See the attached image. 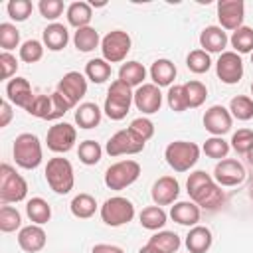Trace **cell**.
I'll list each match as a JSON object with an SVG mask.
<instances>
[{
  "mask_svg": "<svg viewBox=\"0 0 253 253\" xmlns=\"http://www.w3.org/2000/svg\"><path fill=\"white\" fill-rule=\"evenodd\" d=\"M26 213H28L30 221H34L36 225H43L51 217V208L43 198H32L26 204Z\"/></svg>",
  "mask_w": 253,
  "mask_h": 253,
  "instance_id": "cell-29",
  "label": "cell"
},
{
  "mask_svg": "<svg viewBox=\"0 0 253 253\" xmlns=\"http://www.w3.org/2000/svg\"><path fill=\"white\" fill-rule=\"evenodd\" d=\"M43 57V45L38 40H28L20 47V59L26 63H36Z\"/></svg>",
  "mask_w": 253,
  "mask_h": 253,
  "instance_id": "cell-46",
  "label": "cell"
},
{
  "mask_svg": "<svg viewBox=\"0 0 253 253\" xmlns=\"http://www.w3.org/2000/svg\"><path fill=\"white\" fill-rule=\"evenodd\" d=\"M119 79L123 83H126L128 87H140L144 85V79H146V69L142 63L138 61H126L121 65L119 69Z\"/></svg>",
  "mask_w": 253,
  "mask_h": 253,
  "instance_id": "cell-26",
  "label": "cell"
},
{
  "mask_svg": "<svg viewBox=\"0 0 253 253\" xmlns=\"http://www.w3.org/2000/svg\"><path fill=\"white\" fill-rule=\"evenodd\" d=\"M166 101H168V107H170L174 113H184V111L188 109V101H186L184 85H172V87L168 89Z\"/></svg>",
  "mask_w": 253,
  "mask_h": 253,
  "instance_id": "cell-47",
  "label": "cell"
},
{
  "mask_svg": "<svg viewBox=\"0 0 253 253\" xmlns=\"http://www.w3.org/2000/svg\"><path fill=\"white\" fill-rule=\"evenodd\" d=\"M231 148L237 154H247L253 148V130L251 128H239L231 136Z\"/></svg>",
  "mask_w": 253,
  "mask_h": 253,
  "instance_id": "cell-45",
  "label": "cell"
},
{
  "mask_svg": "<svg viewBox=\"0 0 253 253\" xmlns=\"http://www.w3.org/2000/svg\"><path fill=\"white\" fill-rule=\"evenodd\" d=\"M128 130H130L138 140L146 142V140H150V138L154 136V123H152L150 119H146V117H138V119H134V121L130 123Z\"/></svg>",
  "mask_w": 253,
  "mask_h": 253,
  "instance_id": "cell-44",
  "label": "cell"
},
{
  "mask_svg": "<svg viewBox=\"0 0 253 253\" xmlns=\"http://www.w3.org/2000/svg\"><path fill=\"white\" fill-rule=\"evenodd\" d=\"M138 253H162L158 247H154V245H150V243H146L144 247H140L138 249Z\"/></svg>",
  "mask_w": 253,
  "mask_h": 253,
  "instance_id": "cell-54",
  "label": "cell"
},
{
  "mask_svg": "<svg viewBox=\"0 0 253 253\" xmlns=\"http://www.w3.org/2000/svg\"><path fill=\"white\" fill-rule=\"evenodd\" d=\"M213 243L211 231L206 225H194L186 235V247L188 253H208Z\"/></svg>",
  "mask_w": 253,
  "mask_h": 253,
  "instance_id": "cell-22",
  "label": "cell"
},
{
  "mask_svg": "<svg viewBox=\"0 0 253 253\" xmlns=\"http://www.w3.org/2000/svg\"><path fill=\"white\" fill-rule=\"evenodd\" d=\"M192 202L204 210H219L225 204V192L206 170H196L186 182Z\"/></svg>",
  "mask_w": 253,
  "mask_h": 253,
  "instance_id": "cell-1",
  "label": "cell"
},
{
  "mask_svg": "<svg viewBox=\"0 0 253 253\" xmlns=\"http://www.w3.org/2000/svg\"><path fill=\"white\" fill-rule=\"evenodd\" d=\"M166 211L160 208V206H148L140 211L138 219H140V225L148 231H158L160 227H164L166 223Z\"/></svg>",
  "mask_w": 253,
  "mask_h": 253,
  "instance_id": "cell-30",
  "label": "cell"
},
{
  "mask_svg": "<svg viewBox=\"0 0 253 253\" xmlns=\"http://www.w3.org/2000/svg\"><path fill=\"white\" fill-rule=\"evenodd\" d=\"M150 196H152L154 206H160V208L162 206H170L180 196V184H178V180L174 176H160L152 184Z\"/></svg>",
  "mask_w": 253,
  "mask_h": 253,
  "instance_id": "cell-18",
  "label": "cell"
},
{
  "mask_svg": "<svg viewBox=\"0 0 253 253\" xmlns=\"http://www.w3.org/2000/svg\"><path fill=\"white\" fill-rule=\"evenodd\" d=\"M6 97L10 103H14L16 107H22V109H28V105L34 101V93H32V85L28 79L24 77H14L8 81L6 85Z\"/></svg>",
  "mask_w": 253,
  "mask_h": 253,
  "instance_id": "cell-20",
  "label": "cell"
},
{
  "mask_svg": "<svg viewBox=\"0 0 253 253\" xmlns=\"http://www.w3.org/2000/svg\"><path fill=\"white\" fill-rule=\"evenodd\" d=\"M235 53H253V28L241 26L229 38Z\"/></svg>",
  "mask_w": 253,
  "mask_h": 253,
  "instance_id": "cell-35",
  "label": "cell"
},
{
  "mask_svg": "<svg viewBox=\"0 0 253 253\" xmlns=\"http://www.w3.org/2000/svg\"><path fill=\"white\" fill-rule=\"evenodd\" d=\"M170 217L180 225L194 227L200 221V206L194 202H176L170 210Z\"/></svg>",
  "mask_w": 253,
  "mask_h": 253,
  "instance_id": "cell-23",
  "label": "cell"
},
{
  "mask_svg": "<svg viewBox=\"0 0 253 253\" xmlns=\"http://www.w3.org/2000/svg\"><path fill=\"white\" fill-rule=\"evenodd\" d=\"M73 43H75V47H77L79 51L87 53V51H93L95 47H99L101 38H99V32H97L95 28L87 26V28H79V30L75 32Z\"/></svg>",
  "mask_w": 253,
  "mask_h": 253,
  "instance_id": "cell-32",
  "label": "cell"
},
{
  "mask_svg": "<svg viewBox=\"0 0 253 253\" xmlns=\"http://www.w3.org/2000/svg\"><path fill=\"white\" fill-rule=\"evenodd\" d=\"M231 125H233V117L229 109H225L223 105H213L204 115V128L213 136H223L225 132L231 130Z\"/></svg>",
  "mask_w": 253,
  "mask_h": 253,
  "instance_id": "cell-17",
  "label": "cell"
},
{
  "mask_svg": "<svg viewBox=\"0 0 253 253\" xmlns=\"http://www.w3.org/2000/svg\"><path fill=\"white\" fill-rule=\"evenodd\" d=\"M144 144L142 140H138L128 128L125 130H117L109 140H107V154L109 156H123V154H138L144 150Z\"/></svg>",
  "mask_w": 253,
  "mask_h": 253,
  "instance_id": "cell-12",
  "label": "cell"
},
{
  "mask_svg": "<svg viewBox=\"0 0 253 253\" xmlns=\"http://www.w3.org/2000/svg\"><path fill=\"white\" fill-rule=\"evenodd\" d=\"M6 10H8V16H10L12 20H16V22H24V20L30 18L34 6H32L30 0H10L8 6H6Z\"/></svg>",
  "mask_w": 253,
  "mask_h": 253,
  "instance_id": "cell-48",
  "label": "cell"
},
{
  "mask_svg": "<svg viewBox=\"0 0 253 253\" xmlns=\"http://www.w3.org/2000/svg\"><path fill=\"white\" fill-rule=\"evenodd\" d=\"M215 73L221 83L235 85L243 77V61L241 55L235 51H223L219 53V59L215 61Z\"/></svg>",
  "mask_w": 253,
  "mask_h": 253,
  "instance_id": "cell-11",
  "label": "cell"
},
{
  "mask_svg": "<svg viewBox=\"0 0 253 253\" xmlns=\"http://www.w3.org/2000/svg\"><path fill=\"white\" fill-rule=\"evenodd\" d=\"M132 217H134V206L130 200H126L123 196H113V198L105 200V204L101 206V219H103V223H107L111 227L125 225L128 221H132Z\"/></svg>",
  "mask_w": 253,
  "mask_h": 253,
  "instance_id": "cell-8",
  "label": "cell"
},
{
  "mask_svg": "<svg viewBox=\"0 0 253 253\" xmlns=\"http://www.w3.org/2000/svg\"><path fill=\"white\" fill-rule=\"evenodd\" d=\"M20 43V30L14 26V24H0V47L4 51H10L14 47H18Z\"/></svg>",
  "mask_w": 253,
  "mask_h": 253,
  "instance_id": "cell-42",
  "label": "cell"
},
{
  "mask_svg": "<svg viewBox=\"0 0 253 253\" xmlns=\"http://www.w3.org/2000/svg\"><path fill=\"white\" fill-rule=\"evenodd\" d=\"M134 107L142 115H154V113H158L160 107H162L160 87L154 85V83H144V85L136 87V91H134Z\"/></svg>",
  "mask_w": 253,
  "mask_h": 253,
  "instance_id": "cell-16",
  "label": "cell"
},
{
  "mask_svg": "<svg viewBox=\"0 0 253 253\" xmlns=\"http://www.w3.org/2000/svg\"><path fill=\"white\" fill-rule=\"evenodd\" d=\"M251 95H253V83H251Z\"/></svg>",
  "mask_w": 253,
  "mask_h": 253,
  "instance_id": "cell-57",
  "label": "cell"
},
{
  "mask_svg": "<svg viewBox=\"0 0 253 253\" xmlns=\"http://www.w3.org/2000/svg\"><path fill=\"white\" fill-rule=\"evenodd\" d=\"M69 42V32L63 24H57V22H51L49 26H45L43 30V43L47 49L51 51H61Z\"/></svg>",
  "mask_w": 253,
  "mask_h": 253,
  "instance_id": "cell-24",
  "label": "cell"
},
{
  "mask_svg": "<svg viewBox=\"0 0 253 253\" xmlns=\"http://www.w3.org/2000/svg\"><path fill=\"white\" fill-rule=\"evenodd\" d=\"M229 38L219 26H208L200 34V45L208 53H223Z\"/></svg>",
  "mask_w": 253,
  "mask_h": 253,
  "instance_id": "cell-21",
  "label": "cell"
},
{
  "mask_svg": "<svg viewBox=\"0 0 253 253\" xmlns=\"http://www.w3.org/2000/svg\"><path fill=\"white\" fill-rule=\"evenodd\" d=\"M229 113L237 121H251L253 119V99L247 95H237L229 101Z\"/></svg>",
  "mask_w": 253,
  "mask_h": 253,
  "instance_id": "cell-34",
  "label": "cell"
},
{
  "mask_svg": "<svg viewBox=\"0 0 253 253\" xmlns=\"http://www.w3.org/2000/svg\"><path fill=\"white\" fill-rule=\"evenodd\" d=\"M91 253H125L119 245H111V243H97L93 245Z\"/></svg>",
  "mask_w": 253,
  "mask_h": 253,
  "instance_id": "cell-53",
  "label": "cell"
},
{
  "mask_svg": "<svg viewBox=\"0 0 253 253\" xmlns=\"http://www.w3.org/2000/svg\"><path fill=\"white\" fill-rule=\"evenodd\" d=\"M69 210H71V213H73L75 217H79V219H89V217L97 211V202H95V198H93L91 194H77V196L71 200Z\"/></svg>",
  "mask_w": 253,
  "mask_h": 253,
  "instance_id": "cell-31",
  "label": "cell"
},
{
  "mask_svg": "<svg viewBox=\"0 0 253 253\" xmlns=\"http://www.w3.org/2000/svg\"><path fill=\"white\" fill-rule=\"evenodd\" d=\"M150 79L158 87H172L176 79V65L170 59H156L150 67Z\"/></svg>",
  "mask_w": 253,
  "mask_h": 253,
  "instance_id": "cell-25",
  "label": "cell"
},
{
  "mask_svg": "<svg viewBox=\"0 0 253 253\" xmlns=\"http://www.w3.org/2000/svg\"><path fill=\"white\" fill-rule=\"evenodd\" d=\"M128 51H130V36L123 30H113L101 40V53L103 59L109 63L125 61Z\"/></svg>",
  "mask_w": 253,
  "mask_h": 253,
  "instance_id": "cell-9",
  "label": "cell"
},
{
  "mask_svg": "<svg viewBox=\"0 0 253 253\" xmlns=\"http://www.w3.org/2000/svg\"><path fill=\"white\" fill-rule=\"evenodd\" d=\"M20 225H22V215H20V211H18L16 208L4 204V206L0 208V229H2L4 233H12V231L20 229Z\"/></svg>",
  "mask_w": 253,
  "mask_h": 253,
  "instance_id": "cell-39",
  "label": "cell"
},
{
  "mask_svg": "<svg viewBox=\"0 0 253 253\" xmlns=\"http://www.w3.org/2000/svg\"><path fill=\"white\" fill-rule=\"evenodd\" d=\"M101 154H103V148L97 140H83L77 148V156L79 160L85 164V166H95L99 160H101Z\"/></svg>",
  "mask_w": 253,
  "mask_h": 253,
  "instance_id": "cell-37",
  "label": "cell"
},
{
  "mask_svg": "<svg viewBox=\"0 0 253 253\" xmlns=\"http://www.w3.org/2000/svg\"><path fill=\"white\" fill-rule=\"evenodd\" d=\"M45 182L55 194H69L75 184L71 162L63 156L49 158L45 166Z\"/></svg>",
  "mask_w": 253,
  "mask_h": 253,
  "instance_id": "cell-4",
  "label": "cell"
},
{
  "mask_svg": "<svg viewBox=\"0 0 253 253\" xmlns=\"http://www.w3.org/2000/svg\"><path fill=\"white\" fill-rule=\"evenodd\" d=\"M38 8H40V14L45 18V20H57L61 14H63V2L61 0H40V4H38Z\"/></svg>",
  "mask_w": 253,
  "mask_h": 253,
  "instance_id": "cell-50",
  "label": "cell"
},
{
  "mask_svg": "<svg viewBox=\"0 0 253 253\" xmlns=\"http://www.w3.org/2000/svg\"><path fill=\"white\" fill-rule=\"evenodd\" d=\"M251 63H253V53H251Z\"/></svg>",
  "mask_w": 253,
  "mask_h": 253,
  "instance_id": "cell-58",
  "label": "cell"
},
{
  "mask_svg": "<svg viewBox=\"0 0 253 253\" xmlns=\"http://www.w3.org/2000/svg\"><path fill=\"white\" fill-rule=\"evenodd\" d=\"M245 156H247V162H249V166H253V148H251V150H249Z\"/></svg>",
  "mask_w": 253,
  "mask_h": 253,
  "instance_id": "cell-55",
  "label": "cell"
},
{
  "mask_svg": "<svg viewBox=\"0 0 253 253\" xmlns=\"http://www.w3.org/2000/svg\"><path fill=\"white\" fill-rule=\"evenodd\" d=\"M245 18V4L241 0H221L217 2V20L221 30H239Z\"/></svg>",
  "mask_w": 253,
  "mask_h": 253,
  "instance_id": "cell-13",
  "label": "cell"
},
{
  "mask_svg": "<svg viewBox=\"0 0 253 253\" xmlns=\"http://www.w3.org/2000/svg\"><path fill=\"white\" fill-rule=\"evenodd\" d=\"M0 126L4 128V126H8V123L12 121V105H10V101H2L0 103Z\"/></svg>",
  "mask_w": 253,
  "mask_h": 253,
  "instance_id": "cell-52",
  "label": "cell"
},
{
  "mask_svg": "<svg viewBox=\"0 0 253 253\" xmlns=\"http://www.w3.org/2000/svg\"><path fill=\"white\" fill-rule=\"evenodd\" d=\"M148 243L158 247L162 253H176L180 249V237L174 231H158L148 239Z\"/></svg>",
  "mask_w": 253,
  "mask_h": 253,
  "instance_id": "cell-36",
  "label": "cell"
},
{
  "mask_svg": "<svg viewBox=\"0 0 253 253\" xmlns=\"http://www.w3.org/2000/svg\"><path fill=\"white\" fill-rule=\"evenodd\" d=\"M26 111L32 117H38V119L47 121L49 119V113H51V97L49 95H36L34 101L28 105Z\"/></svg>",
  "mask_w": 253,
  "mask_h": 253,
  "instance_id": "cell-43",
  "label": "cell"
},
{
  "mask_svg": "<svg viewBox=\"0 0 253 253\" xmlns=\"http://www.w3.org/2000/svg\"><path fill=\"white\" fill-rule=\"evenodd\" d=\"M49 97H51V113H49V119H47V121H57V119H61L69 109H73L71 103H69L59 91H53Z\"/></svg>",
  "mask_w": 253,
  "mask_h": 253,
  "instance_id": "cell-49",
  "label": "cell"
},
{
  "mask_svg": "<svg viewBox=\"0 0 253 253\" xmlns=\"http://www.w3.org/2000/svg\"><path fill=\"white\" fill-rule=\"evenodd\" d=\"M55 91H59L71 103V107H75L87 93V79L79 71H69L59 79Z\"/></svg>",
  "mask_w": 253,
  "mask_h": 253,
  "instance_id": "cell-15",
  "label": "cell"
},
{
  "mask_svg": "<svg viewBox=\"0 0 253 253\" xmlns=\"http://www.w3.org/2000/svg\"><path fill=\"white\" fill-rule=\"evenodd\" d=\"M28 196V182L10 166H0V200L2 204H16L26 200Z\"/></svg>",
  "mask_w": 253,
  "mask_h": 253,
  "instance_id": "cell-6",
  "label": "cell"
},
{
  "mask_svg": "<svg viewBox=\"0 0 253 253\" xmlns=\"http://www.w3.org/2000/svg\"><path fill=\"white\" fill-rule=\"evenodd\" d=\"M186 65H188V69H190L192 73L202 75V73H206V71L211 67L210 53L204 51V49H194V51L188 53V57H186Z\"/></svg>",
  "mask_w": 253,
  "mask_h": 253,
  "instance_id": "cell-40",
  "label": "cell"
},
{
  "mask_svg": "<svg viewBox=\"0 0 253 253\" xmlns=\"http://www.w3.org/2000/svg\"><path fill=\"white\" fill-rule=\"evenodd\" d=\"M204 152L206 156L210 158H215V160H223L229 152V142L223 140L221 136H210L206 142H204Z\"/></svg>",
  "mask_w": 253,
  "mask_h": 253,
  "instance_id": "cell-41",
  "label": "cell"
},
{
  "mask_svg": "<svg viewBox=\"0 0 253 253\" xmlns=\"http://www.w3.org/2000/svg\"><path fill=\"white\" fill-rule=\"evenodd\" d=\"M75 138H77V130L69 123H55L53 126H49V130L45 134L47 148L55 154L69 152L75 144Z\"/></svg>",
  "mask_w": 253,
  "mask_h": 253,
  "instance_id": "cell-10",
  "label": "cell"
},
{
  "mask_svg": "<svg viewBox=\"0 0 253 253\" xmlns=\"http://www.w3.org/2000/svg\"><path fill=\"white\" fill-rule=\"evenodd\" d=\"M14 160L20 168L34 170L42 164V144L40 138L32 132H22L14 140Z\"/></svg>",
  "mask_w": 253,
  "mask_h": 253,
  "instance_id": "cell-5",
  "label": "cell"
},
{
  "mask_svg": "<svg viewBox=\"0 0 253 253\" xmlns=\"http://www.w3.org/2000/svg\"><path fill=\"white\" fill-rule=\"evenodd\" d=\"M93 18V10H91V4L87 2H73L67 6V22L69 26L73 28H87L89 22Z\"/></svg>",
  "mask_w": 253,
  "mask_h": 253,
  "instance_id": "cell-27",
  "label": "cell"
},
{
  "mask_svg": "<svg viewBox=\"0 0 253 253\" xmlns=\"http://www.w3.org/2000/svg\"><path fill=\"white\" fill-rule=\"evenodd\" d=\"M75 123L81 128H95L101 123V109L97 103H83L75 111Z\"/></svg>",
  "mask_w": 253,
  "mask_h": 253,
  "instance_id": "cell-28",
  "label": "cell"
},
{
  "mask_svg": "<svg viewBox=\"0 0 253 253\" xmlns=\"http://www.w3.org/2000/svg\"><path fill=\"white\" fill-rule=\"evenodd\" d=\"M85 75L93 83H105L111 77V63L105 61L103 57L89 59L87 65H85Z\"/></svg>",
  "mask_w": 253,
  "mask_h": 253,
  "instance_id": "cell-33",
  "label": "cell"
},
{
  "mask_svg": "<svg viewBox=\"0 0 253 253\" xmlns=\"http://www.w3.org/2000/svg\"><path fill=\"white\" fill-rule=\"evenodd\" d=\"M213 180L219 186H225V188L237 186V184H241L245 180V168L235 158H223L213 168Z\"/></svg>",
  "mask_w": 253,
  "mask_h": 253,
  "instance_id": "cell-14",
  "label": "cell"
},
{
  "mask_svg": "<svg viewBox=\"0 0 253 253\" xmlns=\"http://www.w3.org/2000/svg\"><path fill=\"white\" fill-rule=\"evenodd\" d=\"M45 241H47L45 231L42 229V225H36V223L22 227L20 233H18V245L26 253H38V251H42L45 247Z\"/></svg>",
  "mask_w": 253,
  "mask_h": 253,
  "instance_id": "cell-19",
  "label": "cell"
},
{
  "mask_svg": "<svg viewBox=\"0 0 253 253\" xmlns=\"http://www.w3.org/2000/svg\"><path fill=\"white\" fill-rule=\"evenodd\" d=\"M249 196H251V200H253V184H251V188H249Z\"/></svg>",
  "mask_w": 253,
  "mask_h": 253,
  "instance_id": "cell-56",
  "label": "cell"
},
{
  "mask_svg": "<svg viewBox=\"0 0 253 253\" xmlns=\"http://www.w3.org/2000/svg\"><path fill=\"white\" fill-rule=\"evenodd\" d=\"M164 158L174 172H188L200 160V146L190 140H174L166 146Z\"/></svg>",
  "mask_w": 253,
  "mask_h": 253,
  "instance_id": "cell-3",
  "label": "cell"
},
{
  "mask_svg": "<svg viewBox=\"0 0 253 253\" xmlns=\"http://www.w3.org/2000/svg\"><path fill=\"white\" fill-rule=\"evenodd\" d=\"M140 176V164L136 160H121L107 168L105 172V186L109 190H125L134 184Z\"/></svg>",
  "mask_w": 253,
  "mask_h": 253,
  "instance_id": "cell-7",
  "label": "cell"
},
{
  "mask_svg": "<svg viewBox=\"0 0 253 253\" xmlns=\"http://www.w3.org/2000/svg\"><path fill=\"white\" fill-rule=\"evenodd\" d=\"M134 103V91L132 87H128L126 83H123L121 79L113 81L109 91H107V99H105V115L111 121H123L126 117V113L130 111V105Z\"/></svg>",
  "mask_w": 253,
  "mask_h": 253,
  "instance_id": "cell-2",
  "label": "cell"
},
{
  "mask_svg": "<svg viewBox=\"0 0 253 253\" xmlns=\"http://www.w3.org/2000/svg\"><path fill=\"white\" fill-rule=\"evenodd\" d=\"M184 91H186V101H188L190 109H196V107L204 105V101L208 97V87L202 81H196V79L184 83Z\"/></svg>",
  "mask_w": 253,
  "mask_h": 253,
  "instance_id": "cell-38",
  "label": "cell"
},
{
  "mask_svg": "<svg viewBox=\"0 0 253 253\" xmlns=\"http://www.w3.org/2000/svg\"><path fill=\"white\" fill-rule=\"evenodd\" d=\"M0 67H2V79H10L18 71V59L10 51L0 53Z\"/></svg>",
  "mask_w": 253,
  "mask_h": 253,
  "instance_id": "cell-51",
  "label": "cell"
}]
</instances>
